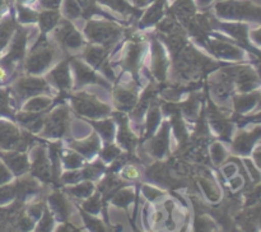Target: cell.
Listing matches in <instances>:
<instances>
[{
	"label": "cell",
	"instance_id": "obj_1",
	"mask_svg": "<svg viewBox=\"0 0 261 232\" xmlns=\"http://www.w3.org/2000/svg\"><path fill=\"white\" fill-rule=\"evenodd\" d=\"M216 13L223 19L261 23V5L250 0H221L217 3Z\"/></svg>",
	"mask_w": 261,
	"mask_h": 232
},
{
	"label": "cell",
	"instance_id": "obj_2",
	"mask_svg": "<svg viewBox=\"0 0 261 232\" xmlns=\"http://www.w3.org/2000/svg\"><path fill=\"white\" fill-rule=\"evenodd\" d=\"M223 73L231 78L240 93L255 91V89H259L261 86V79L257 71L247 64L246 65L228 66L224 69Z\"/></svg>",
	"mask_w": 261,
	"mask_h": 232
},
{
	"label": "cell",
	"instance_id": "obj_3",
	"mask_svg": "<svg viewBox=\"0 0 261 232\" xmlns=\"http://www.w3.org/2000/svg\"><path fill=\"white\" fill-rule=\"evenodd\" d=\"M86 35L96 45L109 46L119 40L121 36V28L111 22L91 20L86 27Z\"/></svg>",
	"mask_w": 261,
	"mask_h": 232
},
{
	"label": "cell",
	"instance_id": "obj_4",
	"mask_svg": "<svg viewBox=\"0 0 261 232\" xmlns=\"http://www.w3.org/2000/svg\"><path fill=\"white\" fill-rule=\"evenodd\" d=\"M55 54V46L51 45L47 41H40V42L36 43V46L32 48L30 55H28L25 69L31 74L42 73L53 63Z\"/></svg>",
	"mask_w": 261,
	"mask_h": 232
},
{
	"label": "cell",
	"instance_id": "obj_5",
	"mask_svg": "<svg viewBox=\"0 0 261 232\" xmlns=\"http://www.w3.org/2000/svg\"><path fill=\"white\" fill-rule=\"evenodd\" d=\"M71 106L82 116L98 119L110 114L111 109L107 105L101 104L94 97L88 96L86 93H78L71 98Z\"/></svg>",
	"mask_w": 261,
	"mask_h": 232
},
{
	"label": "cell",
	"instance_id": "obj_6",
	"mask_svg": "<svg viewBox=\"0 0 261 232\" xmlns=\"http://www.w3.org/2000/svg\"><path fill=\"white\" fill-rule=\"evenodd\" d=\"M43 135L50 138H60L69 129V112L66 107H59L51 112L43 124Z\"/></svg>",
	"mask_w": 261,
	"mask_h": 232
},
{
	"label": "cell",
	"instance_id": "obj_7",
	"mask_svg": "<svg viewBox=\"0 0 261 232\" xmlns=\"http://www.w3.org/2000/svg\"><path fill=\"white\" fill-rule=\"evenodd\" d=\"M219 28L226 33H228L229 36H232L236 43H240L245 50L249 51L250 54H254L261 61V51L250 42L249 25L246 23H221Z\"/></svg>",
	"mask_w": 261,
	"mask_h": 232
},
{
	"label": "cell",
	"instance_id": "obj_8",
	"mask_svg": "<svg viewBox=\"0 0 261 232\" xmlns=\"http://www.w3.org/2000/svg\"><path fill=\"white\" fill-rule=\"evenodd\" d=\"M54 36H55L58 42H60L61 45L65 46L69 50H76V48H81L82 45H83V38H82L81 33L68 20H63V22L56 24Z\"/></svg>",
	"mask_w": 261,
	"mask_h": 232
},
{
	"label": "cell",
	"instance_id": "obj_9",
	"mask_svg": "<svg viewBox=\"0 0 261 232\" xmlns=\"http://www.w3.org/2000/svg\"><path fill=\"white\" fill-rule=\"evenodd\" d=\"M209 48L212 53L218 58L224 60L241 61L245 58L244 48L239 47L236 42H227L222 40H211L209 41Z\"/></svg>",
	"mask_w": 261,
	"mask_h": 232
},
{
	"label": "cell",
	"instance_id": "obj_10",
	"mask_svg": "<svg viewBox=\"0 0 261 232\" xmlns=\"http://www.w3.org/2000/svg\"><path fill=\"white\" fill-rule=\"evenodd\" d=\"M261 139V125L255 126L250 132H242L234 139L232 148L233 152L241 156H249L254 149V145L257 140Z\"/></svg>",
	"mask_w": 261,
	"mask_h": 232
},
{
	"label": "cell",
	"instance_id": "obj_11",
	"mask_svg": "<svg viewBox=\"0 0 261 232\" xmlns=\"http://www.w3.org/2000/svg\"><path fill=\"white\" fill-rule=\"evenodd\" d=\"M27 135H20L19 130L9 122H0V147L18 148L27 144Z\"/></svg>",
	"mask_w": 261,
	"mask_h": 232
},
{
	"label": "cell",
	"instance_id": "obj_12",
	"mask_svg": "<svg viewBox=\"0 0 261 232\" xmlns=\"http://www.w3.org/2000/svg\"><path fill=\"white\" fill-rule=\"evenodd\" d=\"M17 92L22 97H33L50 91L48 84L43 79L36 76H27L17 82Z\"/></svg>",
	"mask_w": 261,
	"mask_h": 232
},
{
	"label": "cell",
	"instance_id": "obj_13",
	"mask_svg": "<svg viewBox=\"0 0 261 232\" xmlns=\"http://www.w3.org/2000/svg\"><path fill=\"white\" fill-rule=\"evenodd\" d=\"M47 81L56 88L61 91H68L71 88V75L69 64L63 61L59 65H56L50 73L47 74Z\"/></svg>",
	"mask_w": 261,
	"mask_h": 232
},
{
	"label": "cell",
	"instance_id": "obj_14",
	"mask_svg": "<svg viewBox=\"0 0 261 232\" xmlns=\"http://www.w3.org/2000/svg\"><path fill=\"white\" fill-rule=\"evenodd\" d=\"M33 173L43 181L50 180L51 177V165L43 147H37L33 150Z\"/></svg>",
	"mask_w": 261,
	"mask_h": 232
},
{
	"label": "cell",
	"instance_id": "obj_15",
	"mask_svg": "<svg viewBox=\"0 0 261 232\" xmlns=\"http://www.w3.org/2000/svg\"><path fill=\"white\" fill-rule=\"evenodd\" d=\"M83 58L93 68L101 69L105 73L107 71V66H109V63H107V51L105 50L103 46L89 45L84 50Z\"/></svg>",
	"mask_w": 261,
	"mask_h": 232
},
{
	"label": "cell",
	"instance_id": "obj_16",
	"mask_svg": "<svg viewBox=\"0 0 261 232\" xmlns=\"http://www.w3.org/2000/svg\"><path fill=\"white\" fill-rule=\"evenodd\" d=\"M71 65H73L74 71H75L76 84H78L79 87L91 83H102L103 86H106L103 79H102L98 74L94 73L87 64L82 63V61L79 60H73L71 61Z\"/></svg>",
	"mask_w": 261,
	"mask_h": 232
},
{
	"label": "cell",
	"instance_id": "obj_17",
	"mask_svg": "<svg viewBox=\"0 0 261 232\" xmlns=\"http://www.w3.org/2000/svg\"><path fill=\"white\" fill-rule=\"evenodd\" d=\"M260 91H251L246 92V93H240L233 96V105L234 110H236L237 114L244 115L250 112L251 110H254L257 106V102L260 98Z\"/></svg>",
	"mask_w": 261,
	"mask_h": 232
},
{
	"label": "cell",
	"instance_id": "obj_18",
	"mask_svg": "<svg viewBox=\"0 0 261 232\" xmlns=\"http://www.w3.org/2000/svg\"><path fill=\"white\" fill-rule=\"evenodd\" d=\"M152 68L154 76L158 81H163L167 75L168 69V61L166 58L165 53H163L162 47L158 42H153V50H152Z\"/></svg>",
	"mask_w": 261,
	"mask_h": 232
},
{
	"label": "cell",
	"instance_id": "obj_19",
	"mask_svg": "<svg viewBox=\"0 0 261 232\" xmlns=\"http://www.w3.org/2000/svg\"><path fill=\"white\" fill-rule=\"evenodd\" d=\"M3 158H4L7 166H9V168L15 175H20L30 168L28 158L22 153H4Z\"/></svg>",
	"mask_w": 261,
	"mask_h": 232
},
{
	"label": "cell",
	"instance_id": "obj_20",
	"mask_svg": "<svg viewBox=\"0 0 261 232\" xmlns=\"http://www.w3.org/2000/svg\"><path fill=\"white\" fill-rule=\"evenodd\" d=\"M168 148V125L165 124L161 129L160 134L152 140L149 147V152L152 153L154 157L162 158L166 154Z\"/></svg>",
	"mask_w": 261,
	"mask_h": 232
},
{
	"label": "cell",
	"instance_id": "obj_21",
	"mask_svg": "<svg viewBox=\"0 0 261 232\" xmlns=\"http://www.w3.org/2000/svg\"><path fill=\"white\" fill-rule=\"evenodd\" d=\"M99 145H101L99 138L97 137V134H93L91 138L83 140V142L71 143L70 147L78 153H81L83 157H92L99 149Z\"/></svg>",
	"mask_w": 261,
	"mask_h": 232
},
{
	"label": "cell",
	"instance_id": "obj_22",
	"mask_svg": "<svg viewBox=\"0 0 261 232\" xmlns=\"http://www.w3.org/2000/svg\"><path fill=\"white\" fill-rule=\"evenodd\" d=\"M115 102L121 110H130L135 106L137 102V94L133 89L126 87H120L115 91Z\"/></svg>",
	"mask_w": 261,
	"mask_h": 232
},
{
	"label": "cell",
	"instance_id": "obj_23",
	"mask_svg": "<svg viewBox=\"0 0 261 232\" xmlns=\"http://www.w3.org/2000/svg\"><path fill=\"white\" fill-rule=\"evenodd\" d=\"M25 46H27V33L19 31V33L15 36L14 41H13L12 46H10V51L7 56V60L10 61V63L20 60L23 55H24Z\"/></svg>",
	"mask_w": 261,
	"mask_h": 232
},
{
	"label": "cell",
	"instance_id": "obj_24",
	"mask_svg": "<svg viewBox=\"0 0 261 232\" xmlns=\"http://www.w3.org/2000/svg\"><path fill=\"white\" fill-rule=\"evenodd\" d=\"M17 119L19 120V122L22 125H24L25 127L31 130L33 133H38L43 127V124H45V119L41 115L36 114V112L28 111V114H19L17 116Z\"/></svg>",
	"mask_w": 261,
	"mask_h": 232
},
{
	"label": "cell",
	"instance_id": "obj_25",
	"mask_svg": "<svg viewBox=\"0 0 261 232\" xmlns=\"http://www.w3.org/2000/svg\"><path fill=\"white\" fill-rule=\"evenodd\" d=\"M48 203H50L51 209L55 212L58 218H60L61 221H65L68 218L69 205L65 199L63 198V195H60V194H53L50 196V199H48Z\"/></svg>",
	"mask_w": 261,
	"mask_h": 232
},
{
	"label": "cell",
	"instance_id": "obj_26",
	"mask_svg": "<svg viewBox=\"0 0 261 232\" xmlns=\"http://www.w3.org/2000/svg\"><path fill=\"white\" fill-rule=\"evenodd\" d=\"M60 19V14L55 10H47V12H43L41 14H38V20L40 22V27L43 32H47L51 31L54 27H56V24L59 23Z\"/></svg>",
	"mask_w": 261,
	"mask_h": 232
},
{
	"label": "cell",
	"instance_id": "obj_27",
	"mask_svg": "<svg viewBox=\"0 0 261 232\" xmlns=\"http://www.w3.org/2000/svg\"><path fill=\"white\" fill-rule=\"evenodd\" d=\"M163 5H165V0H158L155 4H153L142 19V25H150L157 23L163 14Z\"/></svg>",
	"mask_w": 261,
	"mask_h": 232
},
{
	"label": "cell",
	"instance_id": "obj_28",
	"mask_svg": "<svg viewBox=\"0 0 261 232\" xmlns=\"http://www.w3.org/2000/svg\"><path fill=\"white\" fill-rule=\"evenodd\" d=\"M140 56H142V48L139 45H130L127 48L126 56H125V65L127 66V69L132 71L137 70L138 65H139Z\"/></svg>",
	"mask_w": 261,
	"mask_h": 232
},
{
	"label": "cell",
	"instance_id": "obj_29",
	"mask_svg": "<svg viewBox=\"0 0 261 232\" xmlns=\"http://www.w3.org/2000/svg\"><path fill=\"white\" fill-rule=\"evenodd\" d=\"M51 98L43 96H33L30 101L25 104L24 110L25 111H32V112H40L42 110L47 109L51 105Z\"/></svg>",
	"mask_w": 261,
	"mask_h": 232
},
{
	"label": "cell",
	"instance_id": "obj_30",
	"mask_svg": "<svg viewBox=\"0 0 261 232\" xmlns=\"http://www.w3.org/2000/svg\"><path fill=\"white\" fill-rule=\"evenodd\" d=\"M61 158H63L64 165L66 166L70 170H75V168L81 167L83 165V156L81 153L71 152V150H65V152L61 153Z\"/></svg>",
	"mask_w": 261,
	"mask_h": 232
},
{
	"label": "cell",
	"instance_id": "obj_31",
	"mask_svg": "<svg viewBox=\"0 0 261 232\" xmlns=\"http://www.w3.org/2000/svg\"><path fill=\"white\" fill-rule=\"evenodd\" d=\"M94 127L98 130L99 135L105 138L106 140H112L115 135V124L111 120H103L99 122H93Z\"/></svg>",
	"mask_w": 261,
	"mask_h": 232
},
{
	"label": "cell",
	"instance_id": "obj_32",
	"mask_svg": "<svg viewBox=\"0 0 261 232\" xmlns=\"http://www.w3.org/2000/svg\"><path fill=\"white\" fill-rule=\"evenodd\" d=\"M94 186L91 181H84V183L79 184V185L73 186V188L69 189V193L74 194V196L76 198H89V196L93 194Z\"/></svg>",
	"mask_w": 261,
	"mask_h": 232
},
{
	"label": "cell",
	"instance_id": "obj_33",
	"mask_svg": "<svg viewBox=\"0 0 261 232\" xmlns=\"http://www.w3.org/2000/svg\"><path fill=\"white\" fill-rule=\"evenodd\" d=\"M175 12L176 14L180 18H182V19H190L191 15L195 12V8H194L193 2H190V0H181V2L176 5Z\"/></svg>",
	"mask_w": 261,
	"mask_h": 232
},
{
	"label": "cell",
	"instance_id": "obj_34",
	"mask_svg": "<svg viewBox=\"0 0 261 232\" xmlns=\"http://www.w3.org/2000/svg\"><path fill=\"white\" fill-rule=\"evenodd\" d=\"M161 121V112L157 107H153L148 114V125H147V135L150 137L153 134Z\"/></svg>",
	"mask_w": 261,
	"mask_h": 232
},
{
	"label": "cell",
	"instance_id": "obj_35",
	"mask_svg": "<svg viewBox=\"0 0 261 232\" xmlns=\"http://www.w3.org/2000/svg\"><path fill=\"white\" fill-rule=\"evenodd\" d=\"M64 13L70 19H75L81 15V5L76 0H65L64 2Z\"/></svg>",
	"mask_w": 261,
	"mask_h": 232
},
{
	"label": "cell",
	"instance_id": "obj_36",
	"mask_svg": "<svg viewBox=\"0 0 261 232\" xmlns=\"http://www.w3.org/2000/svg\"><path fill=\"white\" fill-rule=\"evenodd\" d=\"M133 199H134V194H133L129 189H124V190L117 193V195L115 196L112 203H114L115 205L124 208V207H126L130 201H133Z\"/></svg>",
	"mask_w": 261,
	"mask_h": 232
},
{
	"label": "cell",
	"instance_id": "obj_37",
	"mask_svg": "<svg viewBox=\"0 0 261 232\" xmlns=\"http://www.w3.org/2000/svg\"><path fill=\"white\" fill-rule=\"evenodd\" d=\"M99 2L109 5V7H111L112 9L117 10V12L122 13V14H126V13L133 12L132 7H130L127 3H125L124 0H99Z\"/></svg>",
	"mask_w": 261,
	"mask_h": 232
},
{
	"label": "cell",
	"instance_id": "obj_38",
	"mask_svg": "<svg viewBox=\"0 0 261 232\" xmlns=\"http://www.w3.org/2000/svg\"><path fill=\"white\" fill-rule=\"evenodd\" d=\"M200 184H201V188H203V190L205 191L206 196H208L211 200L213 201H217L219 199V190L217 189V186L214 185L213 183H211L209 180H200Z\"/></svg>",
	"mask_w": 261,
	"mask_h": 232
},
{
	"label": "cell",
	"instance_id": "obj_39",
	"mask_svg": "<svg viewBox=\"0 0 261 232\" xmlns=\"http://www.w3.org/2000/svg\"><path fill=\"white\" fill-rule=\"evenodd\" d=\"M211 152H212V158H213V162L216 165H219L222 163V161L226 158V150H224L223 145L221 143H214L211 148Z\"/></svg>",
	"mask_w": 261,
	"mask_h": 232
},
{
	"label": "cell",
	"instance_id": "obj_40",
	"mask_svg": "<svg viewBox=\"0 0 261 232\" xmlns=\"http://www.w3.org/2000/svg\"><path fill=\"white\" fill-rule=\"evenodd\" d=\"M84 209H86L88 213L91 214H97L101 209V203H99V198L98 195H93V196H89L88 200L83 204Z\"/></svg>",
	"mask_w": 261,
	"mask_h": 232
},
{
	"label": "cell",
	"instance_id": "obj_41",
	"mask_svg": "<svg viewBox=\"0 0 261 232\" xmlns=\"http://www.w3.org/2000/svg\"><path fill=\"white\" fill-rule=\"evenodd\" d=\"M19 19L20 22L23 23L37 22L38 14L37 13L32 12L31 9H27V8H19Z\"/></svg>",
	"mask_w": 261,
	"mask_h": 232
},
{
	"label": "cell",
	"instance_id": "obj_42",
	"mask_svg": "<svg viewBox=\"0 0 261 232\" xmlns=\"http://www.w3.org/2000/svg\"><path fill=\"white\" fill-rule=\"evenodd\" d=\"M117 156H120V149L114 144H109L102 152V158L106 162H112Z\"/></svg>",
	"mask_w": 261,
	"mask_h": 232
},
{
	"label": "cell",
	"instance_id": "obj_43",
	"mask_svg": "<svg viewBox=\"0 0 261 232\" xmlns=\"http://www.w3.org/2000/svg\"><path fill=\"white\" fill-rule=\"evenodd\" d=\"M15 195V188L13 186H3L0 188V204H5L12 200Z\"/></svg>",
	"mask_w": 261,
	"mask_h": 232
},
{
	"label": "cell",
	"instance_id": "obj_44",
	"mask_svg": "<svg viewBox=\"0 0 261 232\" xmlns=\"http://www.w3.org/2000/svg\"><path fill=\"white\" fill-rule=\"evenodd\" d=\"M54 224V218L48 211H45V213L41 216V222L38 223V229L40 231H48L51 229Z\"/></svg>",
	"mask_w": 261,
	"mask_h": 232
},
{
	"label": "cell",
	"instance_id": "obj_45",
	"mask_svg": "<svg viewBox=\"0 0 261 232\" xmlns=\"http://www.w3.org/2000/svg\"><path fill=\"white\" fill-rule=\"evenodd\" d=\"M121 175L124 176V177L130 178V180H135V178H138L140 176V171L139 168L135 167L134 165H129V166H125Z\"/></svg>",
	"mask_w": 261,
	"mask_h": 232
},
{
	"label": "cell",
	"instance_id": "obj_46",
	"mask_svg": "<svg viewBox=\"0 0 261 232\" xmlns=\"http://www.w3.org/2000/svg\"><path fill=\"white\" fill-rule=\"evenodd\" d=\"M245 163L247 165V168L250 170V173H251V176L254 177L255 181H260L261 180V175L260 172L257 171V167H255L254 165H252V162L250 160H245Z\"/></svg>",
	"mask_w": 261,
	"mask_h": 232
},
{
	"label": "cell",
	"instance_id": "obj_47",
	"mask_svg": "<svg viewBox=\"0 0 261 232\" xmlns=\"http://www.w3.org/2000/svg\"><path fill=\"white\" fill-rule=\"evenodd\" d=\"M10 172L8 171V168L5 167L3 163H0V185H3V184H5L7 181L10 180Z\"/></svg>",
	"mask_w": 261,
	"mask_h": 232
},
{
	"label": "cell",
	"instance_id": "obj_48",
	"mask_svg": "<svg viewBox=\"0 0 261 232\" xmlns=\"http://www.w3.org/2000/svg\"><path fill=\"white\" fill-rule=\"evenodd\" d=\"M40 3L46 9H56L60 7L61 0H40Z\"/></svg>",
	"mask_w": 261,
	"mask_h": 232
},
{
	"label": "cell",
	"instance_id": "obj_49",
	"mask_svg": "<svg viewBox=\"0 0 261 232\" xmlns=\"http://www.w3.org/2000/svg\"><path fill=\"white\" fill-rule=\"evenodd\" d=\"M237 172V166L233 165V163H229V165H226L223 167V173L226 177H232V176L236 175Z\"/></svg>",
	"mask_w": 261,
	"mask_h": 232
},
{
	"label": "cell",
	"instance_id": "obj_50",
	"mask_svg": "<svg viewBox=\"0 0 261 232\" xmlns=\"http://www.w3.org/2000/svg\"><path fill=\"white\" fill-rule=\"evenodd\" d=\"M249 37L251 38L252 42L261 46V27L257 28V30L252 31V32L249 35Z\"/></svg>",
	"mask_w": 261,
	"mask_h": 232
},
{
	"label": "cell",
	"instance_id": "obj_51",
	"mask_svg": "<svg viewBox=\"0 0 261 232\" xmlns=\"http://www.w3.org/2000/svg\"><path fill=\"white\" fill-rule=\"evenodd\" d=\"M229 184H231V188L233 189V190H237V189L241 188V186L244 185V180H242L241 176H232Z\"/></svg>",
	"mask_w": 261,
	"mask_h": 232
},
{
	"label": "cell",
	"instance_id": "obj_52",
	"mask_svg": "<svg viewBox=\"0 0 261 232\" xmlns=\"http://www.w3.org/2000/svg\"><path fill=\"white\" fill-rule=\"evenodd\" d=\"M252 156H254V160H255V163H256V167L259 168V170H261V145L255 148L254 152H252Z\"/></svg>",
	"mask_w": 261,
	"mask_h": 232
},
{
	"label": "cell",
	"instance_id": "obj_53",
	"mask_svg": "<svg viewBox=\"0 0 261 232\" xmlns=\"http://www.w3.org/2000/svg\"><path fill=\"white\" fill-rule=\"evenodd\" d=\"M245 122H261V110H259L257 114L245 117Z\"/></svg>",
	"mask_w": 261,
	"mask_h": 232
},
{
	"label": "cell",
	"instance_id": "obj_54",
	"mask_svg": "<svg viewBox=\"0 0 261 232\" xmlns=\"http://www.w3.org/2000/svg\"><path fill=\"white\" fill-rule=\"evenodd\" d=\"M8 109V96L5 92L0 91V110Z\"/></svg>",
	"mask_w": 261,
	"mask_h": 232
},
{
	"label": "cell",
	"instance_id": "obj_55",
	"mask_svg": "<svg viewBox=\"0 0 261 232\" xmlns=\"http://www.w3.org/2000/svg\"><path fill=\"white\" fill-rule=\"evenodd\" d=\"M198 2H199V5H200V7H206V5L211 4L213 0H198Z\"/></svg>",
	"mask_w": 261,
	"mask_h": 232
},
{
	"label": "cell",
	"instance_id": "obj_56",
	"mask_svg": "<svg viewBox=\"0 0 261 232\" xmlns=\"http://www.w3.org/2000/svg\"><path fill=\"white\" fill-rule=\"evenodd\" d=\"M5 75H7V71H5V69L3 66H0V79H4Z\"/></svg>",
	"mask_w": 261,
	"mask_h": 232
},
{
	"label": "cell",
	"instance_id": "obj_57",
	"mask_svg": "<svg viewBox=\"0 0 261 232\" xmlns=\"http://www.w3.org/2000/svg\"><path fill=\"white\" fill-rule=\"evenodd\" d=\"M257 74H259V76L261 79V63L259 64V65H257Z\"/></svg>",
	"mask_w": 261,
	"mask_h": 232
},
{
	"label": "cell",
	"instance_id": "obj_58",
	"mask_svg": "<svg viewBox=\"0 0 261 232\" xmlns=\"http://www.w3.org/2000/svg\"><path fill=\"white\" fill-rule=\"evenodd\" d=\"M257 110H261V94H260V98H259V102H257Z\"/></svg>",
	"mask_w": 261,
	"mask_h": 232
},
{
	"label": "cell",
	"instance_id": "obj_59",
	"mask_svg": "<svg viewBox=\"0 0 261 232\" xmlns=\"http://www.w3.org/2000/svg\"><path fill=\"white\" fill-rule=\"evenodd\" d=\"M19 2H23V3H24V2H30V0H19Z\"/></svg>",
	"mask_w": 261,
	"mask_h": 232
}]
</instances>
